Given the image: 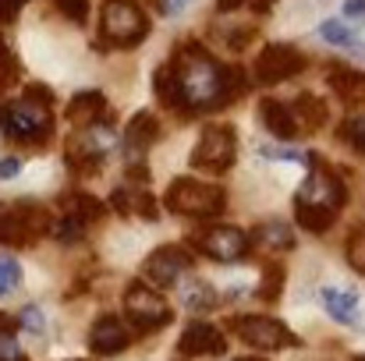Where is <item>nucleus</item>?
<instances>
[{"mask_svg": "<svg viewBox=\"0 0 365 361\" xmlns=\"http://www.w3.org/2000/svg\"><path fill=\"white\" fill-rule=\"evenodd\" d=\"M344 14L355 18V21H362L365 18V0H348V4H344Z\"/></svg>", "mask_w": 365, "mask_h": 361, "instance_id": "ea45409f", "label": "nucleus"}, {"mask_svg": "<svg viewBox=\"0 0 365 361\" xmlns=\"http://www.w3.org/2000/svg\"><path fill=\"white\" fill-rule=\"evenodd\" d=\"M64 202H68V213H71V216H78L82 224H93V220H100V216L107 213V206H103L100 199L86 195V192H71Z\"/></svg>", "mask_w": 365, "mask_h": 361, "instance_id": "5701e85b", "label": "nucleus"}, {"mask_svg": "<svg viewBox=\"0 0 365 361\" xmlns=\"http://www.w3.org/2000/svg\"><path fill=\"white\" fill-rule=\"evenodd\" d=\"M238 361H262V358H248V355H245V358H238Z\"/></svg>", "mask_w": 365, "mask_h": 361, "instance_id": "a19ab883", "label": "nucleus"}, {"mask_svg": "<svg viewBox=\"0 0 365 361\" xmlns=\"http://www.w3.org/2000/svg\"><path fill=\"white\" fill-rule=\"evenodd\" d=\"M153 89H156V96H160V103H163L167 110H181V96H178V82H174V75H170V68H167V64H160V68H156V78H153Z\"/></svg>", "mask_w": 365, "mask_h": 361, "instance_id": "b1692460", "label": "nucleus"}, {"mask_svg": "<svg viewBox=\"0 0 365 361\" xmlns=\"http://www.w3.org/2000/svg\"><path fill=\"white\" fill-rule=\"evenodd\" d=\"M110 120L114 117L96 120V124H89V127L75 131V138L68 142V163H71L75 170L93 174V170L107 159V152H110V149H114V142H118V135H114Z\"/></svg>", "mask_w": 365, "mask_h": 361, "instance_id": "6e6552de", "label": "nucleus"}, {"mask_svg": "<svg viewBox=\"0 0 365 361\" xmlns=\"http://www.w3.org/2000/svg\"><path fill=\"white\" fill-rule=\"evenodd\" d=\"M50 213L39 202L18 199V202H0V244L11 248H25L36 238H43L50 231Z\"/></svg>", "mask_w": 365, "mask_h": 361, "instance_id": "423d86ee", "label": "nucleus"}, {"mask_svg": "<svg viewBox=\"0 0 365 361\" xmlns=\"http://www.w3.org/2000/svg\"><path fill=\"white\" fill-rule=\"evenodd\" d=\"M156 142H160V124H156V117L149 110H138L131 117V124H128V131H124V156H128V163L131 167H142L145 152Z\"/></svg>", "mask_w": 365, "mask_h": 361, "instance_id": "4468645a", "label": "nucleus"}, {"mask_svg": "<svg viewBox=\"0 0 365 361\" xmlns=\"http://www.w3.org/2000/svg\"><path fill=\"white\" fill-rule=\"evenodd\" d=\"M188 269H192V255H188L181 244H163V248H156V251L145 258V266H142L145 280L156 283V287H174Z\"/></svg>", "mask_w": 365, "mask_h": 361, "instance_id": "ddd939ff", "label": "nucleus"}, {"mask_svg": "<svg viewBox=\"0 0 365 361\" xmlns=\"http://www.w3.org/2000/svg\"><path fill=\"white\" fill-rule=\"evenodd\" d=\"M224 206H227L224 188L206 184V181H195V177H178L167 188V209L170 213H181V216L210 220V216H220Z\"/></svg>", "mask_w": 365, "mask_h": 361, "instance_id": "39448f33", "label": "nucleus"}, {"mask_svg": "<svg viewBox=\"0 0 365 361\" xmlns=\"http://www.w3.org/2000/svg\"><path fill=\"white\" fill-rule=\"evenodd\" d=\"M348 262H351V269H359L365 276V227L355 231L351 241H348Z\"/></svg>", "mask_w": 365, "mask_h": 361, "instance_id": "72a5a7b5", "label": "nucleus"}, {"mask_svg": "<svg viewBox=\"0 0 365 361\" xmlns=\"http://www.w3.org/2000/svg\"><path fill=\"white\" fill-rule=\"evenodd\" d=\"M242 7H255L259 14H266L273 7V0H217V11L220 14H231V11H242Z\"/></svg>", "mask_w": 365, "mask_h": 361, "instance_id": "c9c22d12", "label": "nucleus"}, {"mask_svg": "<svg viewBox=\"0 0 365 361\" xmlns=\"http://www.w3.org/2000/svg\"><path fill=\"white\" fill-rule=\"evenodd\" d=\"M53 4H57V11H61L68 21L86 25V18H89V0H53Z\"/></svg>", "mask_w": 365, "mask_h": 361, "instance_id": "2f4dec72", "label": "nucleus"}, {"mask_svg": "<svg viewBox=\"0 0 365 361\" xmlns=\"http://www.w3.org/2000/svg\"><path fill=\"white\" fill-rule=\"evenodd\" d=\"M252 244H259L262 251H291L294 248V234H291V227L287 224H280V220H266V224H259L255 231H252Z\"/></svg>", "mask_w": 365, "mask_h": 361, "instance_id": "412c9836", "label": "nucleus"}, {"mask_svg": "<svg viewBox=\"0 0 365 361\" xmlns=\"http://www.w3.org/2000/svg\"><path fill=\"white\" fill-rule=\"evenodd\" d=\"M224 333L213 326V323H192L185 333H181V355H192V358H202V355H224Z\"/></svg>", "mask_w": 365, "mask_h": 361, "instance_id": "dca6fc26", "label": "nucleus"}, {"mask_svg": "<svg viewBox=\"0 0 365 361\" xmlns=\"http://www.w3.org/2000/svg\"><path fill=\"white\" fill-rule=\"evenodd\" d=\"M18 326L29 330V333H43V330H46V319H43V312H39L36 305H25L21 315H18Z\"/></svg>", "mask_w": 365, "mask_h": 361, "instance_id": "f704fd0d", "label": "nucleus"}, {"mask_svg": "<svg viewBox=\"0 0 365 361\" xmlns=\"http://www.w3.org/2000/svg\"><path fill=\"white\" fill-rule=\"evenodd\" d=\"M53 238L61 241V244H75V241H82V234H86V224L78 220V216H71V213H64L53 227Z\"/></svg>", "mask_w": 365, "mask_h": 361, "instance_id": "cd10ccee", "label": "nucleus"}, {"mask_svg": "<svg viewBox=\"0 0 365 361\" xmlns=\"http://www.w3.org/2000/svg\"><path fill=\"white\" fill-rule=\"evenodd\" d=\"M259 117L266 124V131L277 135L280 142H291V138L302 135L298 124H294V117H291V107L280 103V100H262V103H259Z\"/></svg>", "mask_w": 365, "mask_h": 361, "instance_id": "a211bd4d", "label": "nucleus"}, {"mask_svg": "<svg viewBox=\"0 0 365 361\" xmlns=\"http://www.w3.org/2000/svg\"><path fill=\"white\" fill-rule=\"evenodd\" d=\"M53 93L46 85H29L21 100L0 103V131L21 145H43L53 135Z\"/></svg>", "mask_w": 365, "mask_h": 361, "instance_id": "7ed1b4c3", "label": "nucleus"}, {"mask_svg": "<svg viewBox=\"0 0 365 361\" xmlns=\"http://www.w3.org/2000/svg\"><path fill=\"white\" fill-rule=\"evenodd\" d=\"M174 82H178V96H181V110L178 114H206V110H220L231 107L245 93V71L242 68H227L220 64L202 43H178L174 57L167 61Z\"/></svg>", "mask_w": 365, "mask_h": 361, "instance_id": "f257e3e1", "label": "nucleus"}, {"mask_svg": "<svg viewBox=\"0 0 365 361\" xmlns=\"http://www.w3.org/2000/svg\"><path fill=\"white\" fill-rule=\"evenodd\" d=\"M124 312H128V323L135 326V333H153V330H160V326H167L174 319V312L163 301V294H156L145 283H128Z\"/></svg>", "mask_w": 365, "mask_h": 361, "instance_id": "1a4fd4ad", "label": "nucleus"}, {"mask_svg": "<svg viewBox=\"0 0 365 361\" xmlns=\"http://www.w3.org/2000/svg\"><path fill=\"white\" fill-rule=\"evenodd\" d=\"M18 170H21V159H18V156H4V159H0V177H4V181L18 177Z\"/></svg>", "mask_w": 365, "mask_h": 361, "instance_id": "4c0bfd02", "label": "nucleus"}, {"mask_svg": "<svg viewBox=\"0 0 365 361\" xmlns=\"http://www.w3.org/2000/svg\"><path fill=\"white\" fill-rule=\"evenodd\" d=\"M68 117H71V124H78V127H89V124H96V120L114 117V110L107 107V96H103V93L89 89V93H78V96L68 103Z\"/></svg>", "mask_w": 365, "mask_h": 361, "instance_id": "f3484780", "label": "nucleus"}, {"mask_svg": "<svg viewBox=\"0 0 365 361\" xmlns=\"http://www.w3.org/2000/svg\"><path fill=\"white\" fill-rule=\"evenodd\" d=\"M323 308H327L330 319L341 323V326H355V323H359V294H355V291L323 287Z\"/></svg>", "mask_w": 365, "mask_h": 361, "instance_id": "6ab92c4d", "label": "nucleus"}, {"mask_svg": "<svg viewBox=\"0 0 365 361\" xmlns=\"http://www.w3.org/2000/svg\"><path fill=\"white\" fill-rule=\"evenodd\" d=\"M18 57L11 53V46H7V39L0 36V82L4 85H11V82H18Z\"/></svg>", "mask_w": 365, "mask_h": 361, "instance_id": "7c9ffc66", "label": "nucleus"}, {"mask_svg": "<svg viewBox=\"0 0 365 361\" xmlns=\"http://www.w3.org/2000/svg\"><path fill=\"white\" fill-rule=\"evenodd\" d=\"M188 4H192V0H156V7H160L163 14H181Z\"/></svg>", "mask_w": 365, "mask_h": 361, "instance_id": "58836bf2", "label": "nucleus"}, {"mask_svg": "<svg viewBox=\"0 0 365 361\" xmlns=\"http://www.w3.org/2000/svg\"><path fill=\"white\" fill-rule=\"evenodd\" d=\"M302 68H305V57L291 43H269L259 50L252 75L259 85H280V82H291L294 75H302Z\"/></svg>", "mask_w": 365, "mask_h": 361, "instance_id": "9d476101", "label": "nucleus"}, {"mask_svg": "<svg viewBox=\"0 0 365 361\" xmlns=\"http://www.w3.org/2000/svg\"><path fill=\"white\" fill-rule=\"evenodd\" d=\"M14 330H18V319L0 315V361H25L21 344L14 340Z\"/></svg>", "mask_w": 365, "mask_h": 361, "instance_id": "bb28decb", "label": "nucleus"}, {"mask_svg": "<svg viewBox=\"0 0 365 361\" xmlns=\"http://www.w3.org/2000/svg\"><path fill=\"white\" fill-rule=\"evenodd\" d=\"M330 85H334V93H337V96L351 100L355 93H362L365 89V75L351 71V68H330Z\"/></svg>", "mask_w": 365, "mask_h": 361, "instance_id": "393cba45", "label": "nucleus"}, {"mask_svg": "<svg viewBox=\"0 0 365 361\" xmlns=\"http://www.w3.org/2000/svg\"><path fill=\"white\" fill-rule=\"evenodd\" d=\"M18 283H21V266H18V258L0 255V298H7Z\"/></svg>", "mask_w": 365, "mask_h": 361, "instance_id": "c85d7f7f", "label": "nucleus"}, {"mask_svg": "<svg viewBox=\"0 0 365 361\" xmlns=\"http://www.w3.org/2000/svg\"><path fill=\"white\" fill-rule=\"evenodd\" d=\"M280 283H284V269H280V266H269V269L262 273V291H259V298H262V301H273V298L280 294Z\"/></svg>", "mask_w": 365, "mask_h": 361, "instance_id": "473e14b6", "label": "nucleus"}, {"mask_svg": "<svg viewBox=\"0 0 365 361\" xmlns=\"http://www.w3.org/2000/svg\"><path fill=\"white\" fill-rule=\"evenodd\" d=\"M21 4H25V0H0V25H11V21L18 18Z\"/></svg>", "mask_w": 365, "mask_h": 361, "instance_id": "e433bc0d", "label": "nucleus"}, {"mask_svg": "<svg viewBox=\"0 0 365 361\" xmlns=\"http://www.w3.org/2000/svg\"><path fill=\"white\" fill-rule=\"evenodd\" d=\"M181 301H185V308H192V312H206V308L217 305V291H213L206 280H188V283L181 287Z\"/></svg>", "mask_w": 365, "mask_h": 361, "instance_id": "4be33fe9", "label": "nucleus"}, {"mask_svg": "<svg viewBox=\"0 0 365 361\" xmlns=\"http://www.w3.org/2000/svg\"><path fill=\"white\" fill-rule=\"evenodd\" d=\"M291 107V117L298 124V131H305V135H312V131H319L323 124H327V103L323 100H316V96H309V93H302L294 103H287Z\"/></svg>", "mask_w": 365, "mask_h": 361, "instance_id": "aec40b11", "label": "nucleus"}, {"mask_svg": "<svg viewBox=\"0 0 365 361\" xmlns=\"http://www.w3.org/2000/svg\"><path fill=\"white\" fill-rule=\"evenodd\" d=\"M235 152H238L235 127L231 124H210V127H202V135L192 149V167L206 170V174H224V170H231Z\"/></svg>", "mask_w": 365, "mask_h": 361, "instance_id": "0eeeda50", "label": "nucleus"}, {"mask_svg": "<svg viewBox=\"0 0 365 361\" xmlns=\"http://www.w3.org/2000/svg\"><path fill=\"white\" fill-rule=\"evenodd\" d=\"M341 138L351 145V149H359L365 152V114H351V117L341 124Z\"/></svg>", "mask_w": 365, "mask_h": 361, "instance_id": "c756f323", "label": "nucleus"}, {"mask_svg": "<svg viewBox=\"0 0 365 361\" xmlns=\"http://www.w3.org/2000/svg\"><path fill=\"white\" fill-rule=\"evenodd\" d=\"M305 163H309V177H305V184L294 199V213H298V224L309 234H327L330 224L337 220V213L348 202V188L330 167L319 163L316 152H309Z\"/></svg>", "mask_w": 365, "mask_h": 361, "instance_id": "f03ea898", "label": "nucleus"}, {"mask_svg": "<svg viewBox=\"0 0 365 361\" xmlns=\"http://www.w3.org/2000/svg\"><path fill=\"white\" fill-rule=\"evenodd\" d=\"M100 36H103V43H110L118 50H128V46L142 43L149 36V18L138 7V0H103Z\"/></svg>", "mask_w": 365, "mask_h": 361, "instance_id": "20e7f679", "label": "nucleus"}, {"mask_svg": "<svg viewBox=\"0 0 365 361\" xmlns=\"http://www.w3.org/2000/svg\"><path fill=\"white\" fill-rule=\"evenodd\" d=\"M128 344H131L128 323H121L118 315L96 319V326H93V333H89V347H93L96 355H121Z\"/></svg>", "mask_w": 365, "mask_h": 361, "instance_id": "2eb2a0df", "label": "nucleus"}, {"mask_svg": "<svg viewBox=\"0 0 365 361\" xmlns=\"http://www.w3.org/2000/svg\"><path fill=\"white\" fill-rule=\"evenodd\" d=\"M319 36H323L330 46H344V50H355V53L365 50V43H359V39L348 32V25H341V21H334V18L319 25Z\"/></svg>", "mask_w": 365, "mask_h": 361, "instance_id": "a878e982", "label": "nucleus"}, {"mask_svg": "<svg viewBox=\"0 0 365 361\" xmlns=\"http://www.w3.org/2000/svg\"><path fill=\"white\" fill-rule=\"evenodd\" d=\"M355 361H365V355H359V358H355Z\"/></svg>", "mask_w": 365, "mask_h": 361, "instance_id": "79ce46f5", "label": "nucleus"}, {"mask_svg": "<svg viewBox=\"0 0 365 361\" xmlns=\"http://www.w3.org/2000/svg\"><path fill=\"white\" fill-rule=\"evenodd\" d=\"M195 248H199L202 255L217 258V262H238V258L248 255L252 241H248V234L238 231V227L220 224V227H206V231L195 238Z\"/></svg>", "mask_w": 365, "mask_h": 361, "instance_id": "f8f14e48", "label": "nucleus"}, {"mask_svg": "<svg viewBox=\"0 0 365 361\" xmlns=\"http://www.w3.org/2000/svg\"><path fill=\"white\" fill-rule=\"evenodd\" d=\"M231 326H235V333L242 337L245 344L262 347V351H280V347H294L298 344V337L284 323H277L269 315H242Z\"/></svg>", "mask_w": 365, "mask_h": 361, "instance_id": "9b49d317", "label": "nucleus"}]
</instances>
